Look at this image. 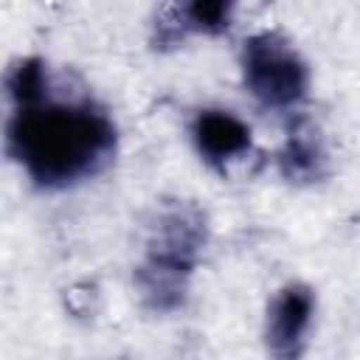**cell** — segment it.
<instances>
[{
  "mask_svg": "<svg viewBox=\"0 0 360 360\" xmlns=\"http://www.w3.org/2000/svg\"><path fill=\"white\" fill-rule=\"evenodd\" d=\"M6 146L37 186L68 188L110 163L115 127L93 101H62L48 93L42 101L14 110Z\"/></svg>",
  "mask_w": 360,
  "mask_h": 360,
  "instance_id": "obj_1",
  "label": "cell"
},
{
  "mask_svg": "<svg viewBox=\"0 0 360 360\" xmlns=\"http://www.w3.org/2000/svg\"><path fill=\"white\" fill-rule=\"evenodd\" d=\"M205 245V217L191 202H174L160 211L146 242V259L135 273L141 295L152 309H174L197 267Z\"/></svg>",
  "mask_w": 360,
  "mask_h": 360,
  "instance_id": "obj_2",
  "label": "cell"
},
{
  "mask_svg": "<svg viewBox=\"0 0 360 360\" xmlns=\"http://www.w3.org/2000/svg\"><path fill=\"white\" fill-rule=\"evenodd\" d=\"M242 79L256 101L287 110L307 96L309 68L287 34L264 28L242 45Z\"/></svg>",
  "mask_w": 360,
  "mask_h": 360,
  "instance_id": "obj_3",
  "label": "cell"
},
{
  "mask_svg": "<svg viewBox=\"0 0 360 360\" xmlns=\"http://www.w3.org/2000/svg\"><path fill=\"white\" fill-rule=\"evenodd\" d=\"M312 318H315L312 287H307L301 281L281 287L267 307V321H264L267 352L276 360H298L307 346Z\"/></svg>",
  "mask_w": 360,
  "mask_h": 360,
  "instance_id": "obj_4",
  "label": "cell"
},
{
  "mask_svg": "<svg viewBox=\"0 0 360 360\" xmlns=\"http://www.w3.org/2000/svg\"><path fill=\"white\" fill-rule=\"evenodd\" d=\"M191 138L202 160L211 166H225L253 143L250 127L228 110H202L191 124Z\"/></svg>",
  "mask_w": 360,
  "mask_h": 360,
  "instance_id": "obj_5",
  "label": "cell"
},
{
  "mask_svg": "<svg viewBox=\"0 0 360 360\" xmlns=\"http://www.w3.org/2000/svg\"><path fill=\"white\" fill-rule=\"evenodd\" d=\"M231 14H233V6L222 3V0H194V3L172 6V8H166V20L158 22L160 25L158 42H177L188 31L217 37V34L228 31Z\"/></svg>",
  "mask_w": 360,
  "mask_h": 360,
  "instance_id": "obj_6",
  "label": "cell"
},
{
  "mask_svg": "<svg viewBox=\"0 0 360 360\" xmlns=\"http://www.w3.org/2000/svg\"><path fill=\"white\" fill-rule=\"evenodd\" d=\"M278 169L290 183H315L326 172V146L323 138L312 124H298L281 152H278Z\"/></svg>",
  "mask_w": 360,
  "mask_h": 360,
  "instance_id": "obj_7",
  "label": "cell"
},
{
  "mask_svg": "<svg viewBox=\"0 0 360 360\" xmlns=\"http://www.w3.org/2000/svg\"><path fill=\"white\" fill-rule=\"evenodd\" d=\"M6 87H8V96H11L14 107H28V104L42 101L48 96V70H45V62L37 59V56L20 59L8 70Z\"/></svg>",
  "mask_w": 360,
  "mask_h": 360,
  "instance_id": "obj_8",
  "label": "cell"
}]
</instances>
